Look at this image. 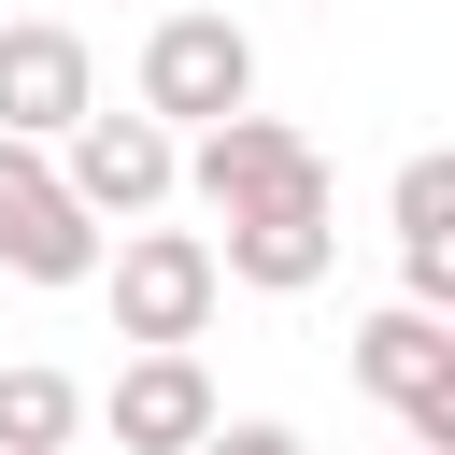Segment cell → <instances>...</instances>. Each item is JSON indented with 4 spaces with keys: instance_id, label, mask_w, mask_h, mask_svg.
<instances>
[{
    "instance_id": "obj_1",
    "label": "cell",
    "mask_w": 455,
    "mask_h": 455,
    "mask_svg": "<svg viewBox=\"0 0 455 455\" xmlns=\"http://www.w3.org/2000/svg\"><path fill=\"white\" fill-rule=\"evenodd\" d=\"M213 299H228V270H213L199 228H128V242H114V327H128L142 355H185V341L213 327Z\"/></svg>"
},
{
    "instance_id": "obj_2",
    "label": "cell",
    "mask_w": 455,
    "mask_h": 455,
    "mask_svg": "<svg viewBox=\"0 0 455 455\" xmlns=\"http://www.w3.org/2000/svg\"><path fill=\"white\" fill-rule=\"evenodd\" d=\"M228 114H256V43L228 14H171L142 43V128H228Z\"/></svg>"
},
{
    "instance_id": "obj_3",
    "label": "cell",
    "mask_w": 455,
    "mask_h": 455,
    "mask_svg": "<svg viewBox=\"0 0 455 455\" xmlns=\"http://www.w3.org/2000/svg\"><path fill=\"white\" fill-rule=\"evenodd\" d=\"M355 384L412 427V455H455V327H441V313L384 299V313L355 327Z\"/></svg>"
},
{
    "instance_id": "obj_4",
    "label": "cell",
    "mask_w": 455,
    "mask_h": 455,
    "mask_svg": "<svg viewBox=\"0 0 455 455\" xmlns=\"http://www.w3.org/2000/svg\"><path fill=\"white\" fill-rule=\"evenodd\" d=\"M171 185H199L213 213H270V199H327V156H313L284 114H228V128H199V156H185Z\"/></svg>"
},
{
    "instance_id": "obj_5",
    "label": "cell",
    "mask_w": 455,
    "mask_h": 455,
    "mask_svg": "<svg viewBox=\"0 0 455 455\" xmlns=\"http://www.w3.org/2000/svg\"><path fill=\"white\" fill-rule=\"evenodd\" d=\"M85 114H100L85 28H57V14H14V28H0V142H71Z\"/></svg>"
},
{
    "instance_id": "obj_6",
    "label": "cell",
    "mask_w": 455,
    "mask_h": 455,
    "mask_svg": "<svg viewBox=\"0 0 455 455\" xmlns=\"http://www.w3.org/2000/svg\"><path fill=\"white\" fill-rule=\"evenodd\" d=\"M0 270L14 284H85L100 270V228L71 213V185H57L43 142H0Z\"/></svg>"
},
{
    "instance_id": "obj_7",
    "label": "cell",
    "mask_w": 455,
    "mask_h": 455,
    "mask_svg": "<svg viewBox=\"0 0 455 455\" xmlns=\"http://www.w3.org/2000/svg\"><path fill=\"white\" fill-rule=\"evenodd\" d=\"M57 156V185H71V213L100 228V213H156L171 199V171H185V142L171 128H142V114H85L71 142H43Z\"/></svg>"
},
{
    "instance_id": "obj_8",
    "label": "cell",
    "mask_w": 455,
    "mask_h": 455,
    "mask_svg": "<svg viewBox=\"0 0 455 455\" xmlns=\"http://www.w3.org/2000/svg\"><path fill=\"white\" fill-rule=\"evenodd\" d=\"M327 256H341L327 199H270V213H228V242H213V270H228V284H256V299H299V284H327Z\"/></svg>"
},
{
    "instance_id": "obj_9",
    "label": "cell",
    "mask_w": 455,
    "mask_h": 455,
    "mask_svg": "<svg viewBox=\"0 0 455 455\" xmlns=\"http://www.w3.org/2000/svg\"><path fill=\"white\" fill-rule=\"evenodd\" d=\"M228 412H213V370L199 355H128L114 370V441L128 455H199Z\"/></svg>"
},
{
    "instance_id": "obj_10",
    "label": "cell",
    "mask_w": 455,
    "mask_h": 455,
    "mask_svg": "<svg viewBox=\"0 0 455 455\" xmlns=\"http://www.w3.org/2000/svg\"><path fill=\"white\" fill-rule=\"evenodd\" d=\"M398 299L412 313L455 299V156H412L398 171Z\"/></svg>"
},
{
    "instance_id": "obj_11",
    "label": "cell",
    "mask_w": 455,
    "mask_h": 455,
    "mask_svg": "<svg viewBox=\"0 0 455 455\" xmlns=\"http://www.w3.org/2000/svg\"><path fill=\"white\" fill-rule=\"evenodd\" d=\"M71 427H85L71 370H0V455H71Z\"/></svg>"
},
{
    "instance_id": "obj_12",
    "label": "cell",
    "mask_w": 455,
    "mask_h": 455,
    "mask_svg": "<svg viewBox=\"0 0 455 455\" xmlns=\"http://www.w3.org/2000/svg\"><path fill=\"white\" fill-rule=\"evenodd\" d=\"M199 455H313V441H299V427H270V412H242V427H213Z\"/></svg>"
},
{
    "instance_id": "obj_13",
    "label": "cell",
    "mask_w": 455,
    "mask_h": 455,
    "mask_svg": "<svg viewBox=\"0 0 455 455\" xmlns=\"http://www.w3.org/2000/svg\"><path fill=\"white\" fill-rule=\"evenodd\" d=\"M398 455H412V441H398Z\"/></svg>"
}]
</instances>
